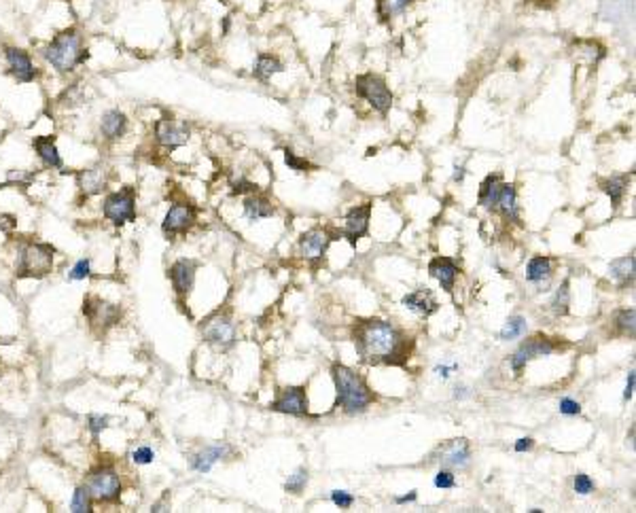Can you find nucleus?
<instances>
[{
  "instance_id": "f03ea898",
  "label": "nucleus",
  "mask_w": 636,
  "mask_h": 513,
  "mask_svg": "<svg viewBox=\"0 0 636 513\" xmlns=\"http://www.w3.org/2000/svg\"><path fill=\"white\" fill-rule=\"evenodd\" d=\"M41 56L56 73L71 74L89 58V51L83 32L79 28H66L41 49Z\"/></svg>"
},
{
  "instance_id": "a18cd8bd",
  "label": "nucleus",
  "mask_w": 636,
  "mask_h": 513,
  "mask_svg": "<svg viewBox=\"0 0 636 513\" xmlns=\"http://www.w3.org/2000/svg\"><path fill=\"white\" fill-rule=\"evenodd\" d=\"M132 460L136 462V464H148V462H153L155 460V452L151 449V447H138V449H134L132 452Z\"/></svg>"
},
{
  "instance_id": "f8f14e48",
  "label": "nucleus",
  "mask_w": 636,
  "mask_h": 513,
  "mask_svg": "<svg viewBox=\"0 0 636 513\" xmlns=\"http://www.w3.org/2000/svg\"><path fill=\"white\" fill-rule=\"evenodd\" d=\"M196 219H198V210L191 204H172L161 220V231L166 238H174L178 233L189 231Z\"/></svg>"
},
{
  "instance_id": "9b49d317",
  "label": "nucleus",
  "mask_w": 636,
  "mask_h": 513,
  "mask_svg": "<svg viewBox=\"0 0 636 513\" xmlns=\"http://www.w3.org/2000/svg\"><path fill=\"white\" fill-rule=\"evenodd\" d=\"M554 350H556V344H554L550 337L535 335V337L526 340V342L515 350V355L511 357V369H513L515 373H520V371L528 365L532 359H537V357H550V355H554Z\"/></svg>"
},
{
  "instance_id": "2eb2a0df",
  "label": "nucleus",
  "mask_w": 636,
  "mask_h": 513,
  "mask_svg": "<svg viewBox=\"0 0 636 513\" xmlns=\"http://www.w3.org/2000/svg\"><path fill=\"white\" fill-rule=\"evenodd\" d=\"M274 412L288 414V416H306L308 414V395L303 386L284 388L278 399L270 405Z\"/></svg>"
},
{
  "instance_id": "c85d7f7f",
  "label": "nucleus",
  "mask_w": 636,
  "mask_h": 513,
  "mask_svg": "<svg viewBox=\"0 0 636 513\" xmlns=\"http://www.w3.org/2000/svg\"><path fill=\"white\" fill-rule=\"evenodd\" d=\"M284 64L272 54H261L255 62V68H253V74L259 78V81H270L274 74L283 73Z\"/></svg>"
},
{
  "instance_id": "3c124183",
  "label": "nucleus",
  "mask_w": 636,
  "mask_h": 513,
  "mask_svg": "<svg viewBox=\"0 0 636 513\" xmlns=\"http://www.w3.org/2000/svg\"><path fill=\"white\" fill-rule=\"evenodd\" d=\"M635 380H636L635 371H630V373H628V382H626V390H624V399H626V401H630L632 395H635Z\"/></svg>"
},
{
  "instance_id": "423d86ee",
  "label": "nucleus",
  "mask_w": 636,
  "mask_h": 513,
  "mask_svg": "<svg viewBox=\"0 0 636 513\" xmlns=\"http://www.w3.org/2000/svg\"><path fill=\"white\" fill-rule=\"evenodd\" d=\"M354 89L360 98H365L382 117L388 115L390 106H393V91L388 89L386 81L380 74L367 73L356 76L354 81Z\"/></svg>"
},
{
  "instance_id": "0eeeda50",
  "label": "nucleus",
  "mask_w": 636,
  "mask_h": 513,
  "mask_svg": "<svg viewBox=\"0 0 636 513\" xmlns=\"http://www.w3.org/2000/svg\"><path fill=\"white\" fill-rule=\"evenodd\" d=\"M89 494L98 503H115L121 494V479L113 467H98L87 475L85 482Z\"/></svg>"
},
{
  "instance_id": "37998d69",
  "label": "nucleus",
  "mask_w": 636,
  "mask_h": 513,
  "mask_svg": "<svg viewBox=\"0 0 636 513\" xmlns=\"http://www.w3.org/2000/svg\"><path fill=\"white\" fill-rule=\"evenodd\" d=\"M456 486V479H454V473L450 469H441L437 475H435V488H454Z\"/></svg>"
},
{
  "instance_id": "72a5a7b5",
  "label": "nucleus",
  "mask_w": 636,
  "mask_h": 513,
  "mask_svg": "<svg viewBox=\"0 0 636 513\" xmlns=\"http://www.w3.org/2000/svg\"><path fill=\"white\" fill-rule=\"evenodd\" d=\"M414 0H378V13L384 19H390L399 13H403Z\"/></svg>"
},
{
  "instance_id": "5701e85b",
  "label": "nucleus",
  "mask_w": 636,
  "mask_h": 513,
  "mask_svg": "<svg viewBox=\"0 0 636 513\" xmlns=\"http://www.w3.org/2000/svg\"><path fill=\"white\" fill-rule=\"evenodd\" d=\"M495 208L507 220L520 223V208H518V191L513 183H503L496 195Z\"/></svg>"
},
{
  "instance_id": "4468645a",
  "label": "nucleus",
  "mask_w": 636,
  "mask_h": 513,
  "mask_svg": "<svg viewBox=\"0 0 636 513\" xmlns=\"http://www.w3.org/2000/svg\"><path fill=\"white\" fill-rule=\"evenodd\" d=\"M108 181H111V172L104 166H91L76 174V187L83 198L100 195L108 187Z\"/></svg>"
},
{
  "instance_id": "4c0bfd02",
  "label": "nucleus",
  "mask_w": 636,
  "mask_h": 513,
  "mask_svg": "<svg viewBox=\"0 0 636 513\" xmlns=\"http://www.w3.org/2000/svg\"><path fill=\"white\" fill-rule=\"evenodd\" d=\"M34 181V174L32 172H24V170H11L6 174V187L9 185H17V187H28L30 183Z\"/></svg>"
},
{
  "instance_id": "7c9ffc66",
  "label": "nucleus",
  "mask_w": 636,
  "mask_h": 513,
  "mask_svg": "<svg viewBox=\"0 0 636 513\" xmlns=\"http://www.w3.org/2000/svg\"><path fill=\"white\" fill-rule=\"evenodd\" d=\"M503 181H500V174H490L482 187H480V204L484 208H495L496 195H498V189H500Z\"/></svg>"
},
{
  "instance_id": "603ef678",
  "label": "nucleus",
  "mask_w": 636,
  "mask_h": 513,
  "mask_svg": "<svg viewBox=\"0 0 636 513\" xmlns=\"http://www.w3.org/2000/svg\"><path fill=\"white\" fill-rule=\"evenodd\" d=\"M416 497H418V494H416V490H412L410 494H405V497H399V499H397V503H399V505H403V503H412V501H416Z\"/></svg>"
},
{
  "instance_id": "473e14b6",
  "label": "nucleus",
  "mask_w": 636,
  "mask_h": 513,
  "mask_svg": "<svg viewBox=\"0 0 636 513\" xmlns=\"http://www.w3.org/2000/svg\"><path fill=\"white\" fill-rule=\"evenodd\" d=\"M615 329L624 337H635V310H622L615 316Z\"/></svg>"
},
{
  "instance_id": "412c9836",
  "label": "nucleus",
  "mask_w": 636,
  "mask_h": 513,
  "mask_svg": "<svg viewBox=\"0 0 636 513\" xmlns=\"http://www.w3.org/2000/svg\"><path fill=\"white\" fill-rule=\"evenodd\" d=\"M128 132V117L123 111L119 108H108L102 117H100V134L104 136V141H119L121 136H126Z\"/></svg>"
},
{
  "instance_id": "864d4df0",
  "label": "nucleus",
  "mask_w": 636,
  "mask_h": 513,
  "mask_svg": "<svg viewBox=\"0 0 636 513\" xmlns=\"http://www.w3.org/2000/svg\"><path fill=\"white\" fill-rule=\"evenodd\" d=\"M450 369H456V365H452V367L439 365V367H437V369H435V371H437V373H439L441 377H448V375H450Z\"/></svg>"
},
{
  "instance_id": "f3484780",
  "label": "nucleus",
  "mask_w": 636,
  "mask_h": 513,
  "mask_svg": "<svg viewBox=\"0 0 636 513\" xmlns=\"http://www.w3.org/2000/svg\"><path fill=\"white\" fill-rule=\"evenodd\" d=\"M196 272H198V263L193 259H178L176 263H172L170 280H172L176 295L187 297L191 293V289L196 285Z\"/></svg>"
},
{
  "instance_id": "e433bc0d",
  "label": "nucleus",
  "mask_w": 636,
  "mask_h": 513,
  "mask_svg": "<svg viewBox=\"0 0 636 513\" xmlns=\"http://www.w3.org/2000/svg\"><path fill=\"white\" fill-rule=\"evenodd\" d=\"M306 484H308V471L301 467V469H297V471L286 479L284 490H286V492H293V494H299V492L306 488Z\"/></svg>"
},
{
  "instance_id": "b1692460",
  "label": "nucleus",
  "mask_w": 636,
  "mask_h": 513,
  "mask_svg": "<svg viewBox=\"0 0 636 513\" xmlns=\"http://www.w3.org/2000/svg\"><path fill=\"white\" fill-rule=\"evenodd\" d=\"M401 303H403L408 310H412V312H416V314H420V316H430V314H435L437 308H439L435 295L430 293L428 289H416V291L408 293L403 299H401Z\"/></svg>"
},
{
  "instance_id": "c03bdc74",
  "label": "nucleus",
  "mask_w": 636,
  "mask_h": 513,
  "mask_svg": "<svg viewBox=\"0 0 636 513\" xmlns=\"http://www.w3.org/2000/svg\"><path fill=\"white\" fill-rule=\"evenodd\" d=\"M331 501L340 507V509H348L354 505V497L346 490H333L331 492Z\"/></svg>"
},
{
  "instance_id": "a878e982",
  "label": "nucleus",
  "mask_w": 636,
  "mask_h": 513,
  "mask_svg": "<svg viewBox=\"0 0 636 513\" xmlns=\"http://www.w3.org/2000/svg\"><path fill=\"white\" fill-rule=\"evenodd\" d=\"M274 215V206L266 195H251L244 200V217L248 220L270 219Z\"/></svg>"
},
{
  "instance_id": "a211bd4d",
  "label": "nucleus",
  "mask_w": 636,
  "mask_h": 513,
  "mask_svg": "<svg viewBox=\"0 0 636 513\" xmlns=\"http://www.w3.org/2000/svg\"><path fill=\"white\" fill-rule=\"evenodd\" d=\"M371 204L365 202L360 206H354L346 217V227L342 229V235L348 238V242L356 246V242L369 231V219H371Z\"/></svg>"
},
{
  "instance_id": "aec40b11",
  "label": "nucleus",
  "mask_w": 636,
  "mask_h": 513,
  "mask_svg": "<svg viewBox=\"0 0 636 513\" xmlns=\"http://www.w3.org/2000/svg\"><path fill=\"white\" fill-rule=\"evenodd\" d=\"M458 272H460V268L452 259H448V257H435L428 263V274L443 287L445 293H452L454 291V280H456Z\"/></svg>"
},
{
  "instance_id": "c756f323",
  "label": "nucleus",
  "mask_w": 636,
  "mask_h": 513,
  "mask_svg": "<svg viewBox=\"0 0 636 513\" xmlns=\"http://www.w3.org/2000/svg\"><path fill=\"white\" fill-rule=\"evenodd\" d=\"M602 191L611 198L613 208L622 206V200L628 191V176H611L602 183Z\"/></svg>"
},
{
  "instance_id": "1a4fd4ad",
  "label": "nucleus",
  "mask_w": 636,
  "mask_h": 513,
  "mask_svg": "<svg viewBox=\"0 0 636 513\" xmlns=\"http://www.w3.org/2000/svg\"><path fill=\"white\" fill-rule=\"evenodd\" d=\"M202 335L204 340L216 346L218 350H229L236 344V327L229 316L225 314H214L204 325H202Z\"/></svg>"
},
{
  "instance_id": "2f4dec72",
  "label": "nucleus",
  "mask_w": 636,
  "mask_h": 513,
  "mask_svg": "<svg viewBox=\"0 0 636 513\" xmlns=\"http://www.w3.org/2000/svg\"><path fill=\"white\" fill-rule=\"evenodd\" d=\"M524 333H526V318H524V316H511V318L505 322V327L500 329L498 337H500L503 342H511V340L522 337Z\"/></svg>"
},
{
  "instance_id": "6e6552de",
  "label": "nucleus",
  "mask_w": 636,
  "mask_h": 513,
  "mask_svg": "<svg viewBox=\"0 0 636 513\" xmlns=\"http://www.w3.org/2000/svg\"><path fill=\"white\" fill-rule=\"evenodd\" d=\"M83 314L89 320L91 329H98L102 333L106 329L115 327L119 322V318H121L119 305L108 303V301H104L100 297H94V295H89V297L83 299Z\"/></svg>"
},
{
  "instance_id": "ddd939ff",
  "label": "nucleus",
  "mask_w": 636,
  "mask_h": 513,
  "mask_svg": "<svg viewBox=\"0 0 636 513\" xmlns=\"http://www.w3.org/2000/svg\"><path fill=\"white\" fill-rule=\"evenodd\" d=\"M4 60L9 66V74L17 81V83H32L39 71L32 62V56L19 47H6L4 49Z\"/></svg>"
},
{
  "instance_id": "58836bf2",
  "label": "nucleus",
  "mask_w": 636,
  "mask_h": 513,
  "mask_svg": "<svg viewBox=\"0 0 636 513\" xmlns=\"http://www.w3.org/2000/svg\"><path fill=\"white\" fill-rule=\"evenodd\" d=\"M572 488H575V492L577 494H581V497H587V494H592L594 492V482H592V477L590 475H585V473H577L575 475V482H572Z\"/></svg>"
},
{
  "instance_id": "39448f33",
  "label": "nucleus",
  "mask_w": 636,
  "mask_h": 513,
  "mask_svg": "<svg viewBox=\"0 0 636 513\" xmlns=\"http://www.w3.org/2000/svg\"><path fill=\"white\" fill-rule=\"evenodd\" d=\"M102 215L117 227L136 220V189L123 187L119 191L108 193L102 202Z\"/></svg>"
},
{
  "instance_id": "9d476101",
  "label": "nucleus",
  "mask_w": 636,
  "mask_h": 513,
  "mask_svg": "<svg viewBox=\"0 0 636 513\" xmlns=\"http://www.w3.org/2000/svg\"><path fill=\"white\" fill-rule=\"evenodd\" d=\"M191 138V128L176 119H157L155 123V143L163 148H178L187 145Z\"/></svg>"
},
{
  "instance_id": "a19ab883",
  "label": "nucleus",
  "mask_w": 636,
  "mask_h": 513,
  "mask_svg": "<svg viewBox=\"0 0 636 513\" xmlns=\"http://www.w3.org/2000/svg\"><path fill=\"white\" fill-rule=\"evenodd\" d=\"M89 274H91V261H89V259H81V261L74 263V268L71 270L69 278H71V280H85Z\"/></svg>"
},
{
  "instance_id": "4be33fe9",
  "label": "nucleus",
  "mask_w": 636,
  "mask_h": 513,
  "mask_svg": "<svg viewBox=\"0 0 636 513\" xmlns=\"http://www.w3.org/2000/svg\"><path fill=\"white\" fill-rule=\"evenodd\" d=\"M32 148L36 151V157L41 159V163L45 168H49V170H62L64 168L62 155L58 151L54 136H36L32 141Z\"/></svg>"
},
{
  "instance_id": "20e7f679",
  "label": "nucleus",
  "mask_w": 636,
  "mask_h": 513,
  "mask_svg": "<svg viewBox=\"0 0 636 513\" xmlns=\"http://www.w3.org/2000/svg\"><path fill=\"white\" fill-rule=\"evenodd\" d=\"M56 248L45 242H28L21 246L15 274L19 278H45L54 270Z\"/></svg>"
},
{
  "instance_id": "393cba45",
  "label": "nucleus",
  "mask_w": 636,
  "mask_h": 513,
  "mask_svg": "<svg viewBox=\"0 0 636 513\" xmlns=\"http://www.w3.org/2000/svg\"><path fill=\"white\" fill-rule=\"evenodd\" d=\"M229 454V445H225V443H221V445H208V447H204L202 452H198L193 458H191V467L198 471V473H208L212 467L221 460V458H225Z\"/></svg>"
},
{
  "instance_id": "dca6fc26",
  "label": "nucleus",
  "mask_w": 636,
  "mask_h": 513,
  "mask_svg": "<svg viewBox=\"0 0 636 513\" xmlns=\"http://www.w3.org/2000/svg\"><path fill=\"white\" fill-rule=\"evenodd\" d=\"M331 233L327 229H310L306 231L301 238H299V248H301V255L303 259L312 261V263H318L325 253H327V246L331 242Z\"/></svg>"
},
{
  "instance_id": "79ce46f5",
  "label": "nucleus",
  "mask_w": 636,
  "mask_h": 513,
  "mask_svg": "<svg viewBox=\"0 0 636 513\" xmlns=\"http://www.w3.org/2000/svg\"><path fill=\"white\" fill-rule=\"evenodd\" d=\"M284 163L291 168V170H295V172H306L308 168H310V163L306 161V159H301V157H297L293 151H288V148H284Z\"/></svg>"
},
{
  "instance_id": "f257e3e1",
  "label": "nucleus",
  "mask_w": 636,
  "mask_h": 513,
  "mask_svg": "<svg viewBox=\"0 0 636 513\" xmlns=\"http://www.w3.org/2000/svg\"><path fill=\"white\" fill-rule=\"evenodd\" d=\"M353 342L360 359L371 365H403L412 352V337L380 318L356 322Z\"/></svg>"
},
{
  "instance_id": "6ab92c4d",
  "label": "nucleus",
  "mask_w": 636,
  "mask_h": 513,
  "mask_svg": "<svg viewBox=\"0 0 636 513\" xmlns=\"http://www.w3.org/2000/svg\"><path fill=\"white\" fill-rule=\"evenodd\" d=\"M439 460L443 469H465L471 462V447L467 440H454L443 445Z\"/></svg>"
},
{
  "instance_id": "cd10ccee",
  "label": "nucleus",
  "mask_w": 636,
  "mask_h": 513,
  "mask_svg": "<svg viewBox=\"0 0 636 513\" xmlns=\"http://www.w3.org/2000/svg\"><path fill=\"white\" fill-rule=\"evenodd\" d=\"M554 274L552 270V259L550 257H532L528 261V268H526V280L528 283H543V280H550Z\"/></svg>"
},
{
  "instance_id": "7ed1b4c3",
  "label": "nucleus",
  "mask_w": 636,
  "mask_h": 513,
  "mask_svg": "<svg viewBox=\"0 0 636 513\" xmlns=\"http://www.w3.org/2000/svg\"><path fill=\"white\" fill-rule=\"evenodd\" d=\"M331 375L338 390L335 405H342L346 414H363L375 401V395L369 390L365 380L350 367L335 363L331 367Z\"/></svg>"
},
{
  "instance_id": "09e8293b",
  "label": "nucleus",
  "mask_w": 636,
  "mask_h": 513,
  "mask_svg": "<svg viewBox=\"0 0 636 513\" xmlns=\"http://www.w3.org/2000/svg\"><path fill=\"white\" fill-rule=\"evenodd\" d=\"M15 225H17L15 217L0 213V231H2V233H9V231H13V229H15Z\"/></svg>"
},
{
  "instance_id": "f704fd0d",
  "label": "nucleus",
  "mask_w": 636,
  "mask_h": 513,
  "mask_svg": "<svg viewBox=\"0 0 636 513\" xmlns=\"http://www.w3.org/2000/svg\"><path fill=\"white\" fill-rule=\"evenodd\" d=\"M91 501H94V499H91L87 486H79V488L74 490V494H72L71 499V512L89 513L91 512Z\"/></svg>"
},
{
  "instance_id": "c9c22d12",
  "label": "nucleus",
  "mask_w": 636,
  "mask_h": 513,
  "mask_svg": "<svg viewBox=\"0 0 636 513\" xmlns=\"http://www.w3.org/2000/svg\"><path fill=\"white\" fill-rule=\"evenodd\" d=\"M568 303H570V293H568V283H562V287L556 291L554 299H552V310L558 316L568 314Z\"/></svg>"
},
{
  "instance_id": "bb28decb",
  "label": "nucleus",
  "mask_w": 636,
  "mask_h": 513,
  "mask_svg": "<svg viewBox=\"0 0 636 513\" xmlns=\"http://www.w3.org/2000/svg\"><path fill=\"white\" fill-rule=\"evenodd\" d=\"M609 272H611V278H615L622 287L630 285L635 280V255L613 259L609 265Z\"/></svg>"
},
{
  "instance_id": "8fccbe9b",
  "label": "nucleus",
  "mask_w": 636,
  "mask_h": 513,
  "mask_svg": "<svg viewBox=\"0 0 636 513\" xmlns=\"http://www.w3.org/2000/svg\"><path fill=\"white\" fill-rule=\"evenodd\" d=\"M532 447H535V440L532 437H522V440H518V443L513 445L515 452H528Z\"/></svg>"
},
{
  "instance_id": "ea45409f",
  "label": "nucleus",
  "mask_w": 636,
  "mask_h": 513,
  "mask_svg": "<svg viewBox=\"0 0 636 513\" xmlns=\"http://www.w3.org/2000/svg\"><path fill=\"white\" fill-rule=\"evenodd\" d=\"M106 427H108V416H98V414H91V416L87 418V429H89V433L94 435V440H98V437H100V433H102Z\"/></svg>"
},
{
  "instance_id": "de8ad7c7",
  "label": "nucleus",
  "mask_w": 636,
  "mask_h": 513,
  "mask_svg": "<svg viewBox=\"0 0 636 513\" xmlns=\"http://www.w3.org/2000/svg\"><path fill=\"white\" fill-rule=\"evenodd\" d=\"M558 410H560V414H565V416H579V414H581V405H579L577 401L568 399V397L560 401Z\"/></svg>"
},
{
  "instance_id": "49530a36",
  "label": "nucleus",
  "mask_w": 636,
  "mask_h": 513,
  "mask_svg": "<svg viewBox=\"0 0 636 513\" xmlns=\"http://www.w3.org/2000/svg\"><path fill=\"white\" fill-rule=\"evenodd\" d=\"M231 191L238 193V195H242V193H257V185L251 183V181H246V178H238V181L231 183Z\"/></svg>"
},
{
  "instance_id": "5fc2aeb1",
  "label": "nucleus",
  "mask_w": 636,
  "mask_h": 513,
  "mask_svg": "<svg viewBox=\"0 0 636 513\" xmlns=\"http://www.w3.org/2000/svg\"><path fill=\"white\" fill-rule=\"evenodd\" d=\"M465 178V168L463 166H456V172H454V181H463Z\"/></svg>"
}]
</instances>
